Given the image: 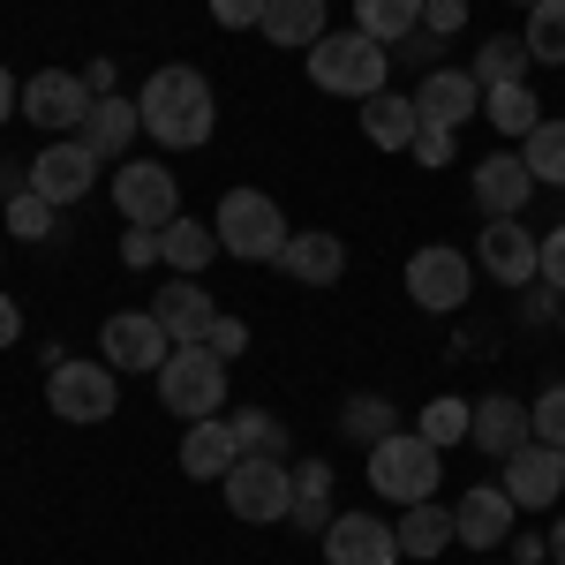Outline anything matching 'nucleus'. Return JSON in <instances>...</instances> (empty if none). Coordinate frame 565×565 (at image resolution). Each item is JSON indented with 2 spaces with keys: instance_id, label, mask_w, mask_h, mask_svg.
I'll list each match as a JSON object with an SVG mask.
<instances>
[{
  "instance_id": "nucleus-1",
  "label": "nucleus",
  "mask_w": 565,
  "mask_h": 565,
  "mask_svg": "<svg viewBox=\"0 0 565 565\" xmlns=\"http://www.w3.org/2000/svg\"><path fill=\"white\" fill-rule=\"evenodd\" d=\"M136 106H143V136L167 143V151H196V143H212V129H218V98H212V84H204V68H189V61L151 68L143 90H136Z\"/></svg>"
},
{
  "instance_id": "nucleus-2",
  "label": "nucleus",
  "mask_w": 565,
  "mask_h": 565,
  "mask_svg": "<svg viewBox=\"0 0 565 565\" xmlns=\"http://www.w3.org/2000/svg\"><path fill=\"white\" fill-rule=\"evenodd\" d=\"M309 61V84L317 90H340V98H377L392 76V45H377L370 31H324V39L302 53Z\"/></svg>"
},
{
  "instance_id": "nucleus-3",
  "label": "nucleus",
  "mask_w": 565,
  "mask_h": 565,
  "mask_svg": "<svg viewBox=\"0 0 565 565\" xmlns=\"http://www.w3.org/2000/svg\"><path fill=\"white\" fill-rule=\"evenodd\" d=\"M212 226H218V249L242 257V264H279V249L295 242L287 212H279L264 189H226L218 212H212Z\"/></svg>"
},
{
  "instance_id": "nucleus-4",
  "label": "nucleus",
  "mask_w": 565,
  "mask_h": 565,
  "mask_svg": "<svg viewBox=\"0 0 565 565\" xmlns=\"http://www.w3.org/2000/svg\"><path fill=\"white\" fill-rule=\"evenodd\" d=\"M437 482H445V452H437L423 430H392L370 445V490L392 498V505H423L437 498Z\"/></svg>"
},
{
  "instance_id": "nucleus-5",
  "label": "nucleus",
  "mask_w": 565,
  "mask_h": 565,
  "mask_svg": "<svg viewBox=\"0 0 565 565\" xmlns=\"http://www.w3.org/2000/svg\"><path fill=\"white\" fill-rule=\"evenodd\" d=\"M218 490H226V513L249 521V527H279L295 513V468L287 460H264V452H242Z\"/></svg>"
},
{
  "instance_id": "nucleus-6",
  "label": "nucleus",
  "mask_w": 565,
  "mask_h": 565,
  "mask_svg": "<svg viewBox=\"0 0 565 565\" xmlns=\"http://www.w3.org/2000/svg\"><path fill=\"white\" fill-rule=\"evenodd\" d=\"M159 407H174L181 423H204L226 407V362L212 348H174L159 370Z\"/></svg>"
},
{
  "instance_id": "nucleus-7",
  "label": "nucleus",
  "mask_w": 565,
  "mask_h": 565,
  "mask_svg": "<svg viewBox=\"0 0 565 565\" xmlns=\"http://www.w3.org/2000/svg\"><path fill=\"white\" fill-rule=\"evenodd\" d=\"M114 362H53L45 370V407L61 415V423H106L114 407H121V392H114Z\"/></svg>"
},
{
  "instance_id": "nucleus-8",
  "label": "nucleus",
  "mask_w": 565,
  "mask_h": 565,
  "mask_svg": "<svg viewBox=\"0 0 565 565\" xmlns=\"http://www.w3.org/2000/svg\"><path fill=\"white\" fill-rule=\"evenodd\" d=\"M399 287H407V302L430 309V317H452V309H468V295H476V264L460 257V249H415L407 257V271H399Z\"/></svg>"
},
{
  "instance_id": "nucleus-9",
  "label": "nucleus",
  "mask_w": 565,
  "mask_h": 565,
  "mask_svg": "<svg viewBox=\"0 0 565 565\" xmlns=\"http://www.w3.org/2000/svg\"><path fill=\"white\" fill-rule=\"evenodd\" d=\"M98 362H114L121 377H159L167 370V354H174V340H167V324L151 317V309H121V317H106L98 324Z\"/></svg>"
},
{
  "instance_id": "nucleus-10",
  "label": "nucleus",
  "mask_w": 565,
  "mask_h": 565,
  "mask_svg": "<svg viewBox=\"0 0 565 565\" xmlns=\"http://www.w3.org/2000/svg\"><path fill=\"white\" fill-rule=\"evenodd\" d=\"M114 204H121L129 226H167V218H181L174 167H159V159H121V167H114Z\"/></svg>"
},
{
  "instance_id": "nucleus-11",
  "label": "nucleus",
  "mask_w": 565,
  "mask_h": 565,
  "mask_svg": "<svg viewBox=\"0 0 565 565\" xmlns=\"http://www.w3.org/2000/svg\"><path fill=\"white\" fill-rule=\"evenodd\" d=\"M90 181H98V159H90L76 136H61V143H45L39 159H31L23 189H31V196H45V204L61 212V204H84V196H90Z\"/></svg>"
},
{
  "instance_id": "nucleus-12",
  "label": "nucleus",
  "mask_w": 565,
  "mask_h": 565,
  "mask_svg": "<svg viewBox=\"0 0 565 565\" xmlns=\"http://www.w3.org/2000/svg\"><path fill=\"white\" fill-rule=\"evenodd\" d=\"M498 468H505V498H513L521 513H551L565 498V452L558 445H535V437H527L521 452H505Z\"/></svg>"
},
{
  "instance_id": "nucleus-13",
  "label": "nucleus",
  "mask_w": 565,
  "mask_h": 565,
  "mask_svg": "<svg viewBox=\"0 0 565 565\" xmlns=\"http://www.w3.org/2000/svg\"><path fill=\"white\" fill-rule=\"evenodd\" d=\"M90 98H98V90H90L84 76H68V68H39V76L23 84V121H39V129L68 136V129H84Z\"/></svg>"
},
{
  "instance_id": "nucleus-14",
  "label": "nucleus",
  "mask_w": 565,
  "mask_h": 565,
  "mask_svg": "<svg viewBox=\"0 0 565 565\" xmlns=\"http://www.w3.org/2000/svg\"><path fill=\"white\" fill-rule=\"evenodd\" d=\"M476 264L498 279V287H535V271H543V242L527 234L521 218H490L476 242Z\"/></svg>"
},
{
  "instance_id": "nucleus-15",
  "label": "nucleus",
  "mask_w": 565,
  "mask_h": 565,
  "mask_svg": "<svg viewBox=\"0 0 565 565\" xmlns=\"http://www.w3.org/2000/svg\"><path fill=\"white\" fill-rule=\"evenodd\" d=\"M136 136H143V106L136 98H90L84 129H76V143H84L98 167H121V159H136Z\"/></svg>"
},
{
  "instance_id": "nucleus-16",
  "label": "nucleus",
  "mask_w": 565,
  "mask_h": 565,
  "mask_svg": "<svg viewBox=\"0 0 565 565\" xmlns=\"http://www.w3.org/2000/svg\"><path fill=\"white\" fill-rule=\"evenodd\" d=\"M513 521H521V505L505 498V482H476V490H460V505H452V535H460L468 551L513 543Z\"/></svg>"
},
{
  "instance_id": "nucleus-17",
  "label": "nucleus",
  "mask_w": 565,
  "mask_h": 565,
  "mask_svg": "<svg viewBox=\"0 0 565 565\" xmlns=\"http://www.w3.org/2000/svg\"><path fill=\"white\" fill-rule=\"evenodd\" d=\"M415 114H423V129H468L482 114V84L468 76V68H430L423 84H415Z\"/></svg>"
},
{
  "instance_id": "nucleus-18",
  "label": "nucleus",
  "mask_w": 565,
  "mask_h": 565,
  "mask_svg": "<svg viewBox=\"0 0 565 565\" xmlns=\"http://www.w3.org/2000/svg\"><path fill=\"white\" fill-rule=\"evenodd\" d=\"M151 317L167 324V340H174V348H204V332L218 324V302H212V287H204V279H181V271H174V279L151 295Z\"/></svg>"
},
{
  "instance_id": "nucleus-19",
  "label": "nucleus",
  "mask_w": 565,
  "mask_h": 565,
  "mask_svg": "<svg viewBox=\"0 0 565 565\" xmlns=\"http://www.w3.org/2000/svg\"><path fill=\"white\" fill-rule=\"evenodd\" d=\"M324 565H399V535L377 513H332V527H324Z\"/></svg>"
},
{
  "instance_id": "nucleus-20",
  "label": "nucleus",
  "mask_w": 565,
  "mask_h": 565,
  "mask_svg": "<svg viewBox=\"0 0 565 565\" xmlns=\"http://www.w3.org/2000/svg\"><path fill=\"white\" fill-rule=\"evenodd\" d=\"M535 196V174H527V159H521V143L505 151H490L476 167V204H482V218H521V204Z\"/></svg>"
},
{
  "instance_id": "nucleus-21",
  "label": "nucleus",
  "mask_w": 565,
  "mask_h": 565,
  "mask_svg": "<svg viewBox=\"0 0 565 565\" xmlns=\"http://www.w3.org/2000/svg\"><path fill=\"white\" fill-rule=\"evenodd\" d=\"M242 460V437H234V423L226 415H204V423H189L181 430V476L196 482H226V468Z\"/></svg>"
},
{
  "instance_id": "nucleus-22",
  "label": "nucleus",
  "mask_w": 565,
  "mask_h": 565,
  "mask_svg": "<svg viewBox=\"0 0 565 565\" xmlns=\"http://www.w3.org/2000/svg\"><path fill=\"white\" fill-rule=\"evenodd\" d=\"M279 271H287L295 287H340V271H348V242L324 234V226H309V234H295V242L279 249Z\"/></svg>"
},
{
  "instance_id": "nucleus-23",
  "label": "nucleus",
  "mask_w": 565,
  "mask_h": 565,
  "mask_svg": "<svg viewBox=\"0 0 565 565\" xmlns=\"http://www.w3.org/2000/svg\"><path fill=\"white\" fill-rule=\"evenodd\" d=\"M527 437H535V430H527V407H521V399H505V392L476 399V423H468V445H476V452L505 460V452H521Z\"/></svg>"
},
{
  "instance_id": "nucleus-24",
  "label": "nucleus",
  "mask_w": 565,
  "mask_h": 565,
  "mask_svg": "<svg viewBox=\"0 0 565 565\" xmlns=\"http://www.w3.org/2000/svg\"><path fill=\"white\" fill-rule=\"evenodd\" d=\"M212 257H226V249H218V226H204V218H167V226H159V264H167V271L204 279Z\"/></svg>"
},
{
  "instance_id": "nucleus-25",
  "label": "nucleus",
  "mask_w": 565,
  "mask_h": 565,
  "mask_svg": "<svg viewBox=\"0 0 565 565\" xmlns=\"http://www.w3.org/2000/svg\"><path fill=\"white\" fill-rule=\"evenodd\" d=\"M264 45H295V53H309V45L332 31V15H324V0H264Z\"/></svg>"
},
{
  "instance_id": "nucleus-26",
  "label": "nucleus",
  "mask_w": 565,
  "mask_h": 565,
  "mask_svg": "<svg viewBox=\"0 0 565 565\" xmlns=\"http://www.w3.org/2000/svg\"><path fill=\"white\" fill-rule=\"evenodd\" d=\"M362 136H370L377 151H407V143L423 136V114H415V98H399V90H377V98H362Z\"/></svg>"
},
{
  "instance_id": "nucleus-27",
  "label": "nucleus",
  "mask_w": 565,
  "mask_h": 565,
  "mask_svg": "<svg viewBox=\"0 0 565 565\" xmlns=\"http://www.w3.org/2000/svg\"><path fill=\"white\" fill-rule=\"evenodd\" d=\"M392 535H399V558H445V543H460V535H452V513H445L437 498H423V505H399Z\"/></svg>"
},
{
  "instance_id": "nucleus-28",
  "label": "nucleus",
  "mask_w": 565,
  "mask_h": 565,
  "mask_svg": "<svg viewBox=\"0 0 565 565\" xmlns=\"http://www.w3.org/2000/svg\"><path fill=\"white\" fill-rule=\"evenodd\" d=\"M482 121H490L498 136H513V143H521V136L543 121V98H535L527 84H490V90H482Z\"/></svg>"
},
{
  "instance_id": "nucleus-29",
  "label": "nucleus",
  "mask_w": 565,
  "mask_h": 565,
  "mask_svg": "<svg viewBox=\"0 0 565 565\" xmlns=\"http://www.w3.org/2000/svg\"><path fill=\"white\" fill-rule=\"evenodd\" d=\"M430 0H354V31H370L377 45H399L407 31H423Z\"/></svg>"
},
{
  "instance_id": "nucleus-30",
  "label": "nucleus",
  "mask_w": 565,
  "mask_h": 565,
  "mask_svg": "<svg viewBox=\"0 0 565 565\" xmlns=\"http://www.w3.org/2000/svg\"><path fill=\"white\" fill-rule=\"evenodd\" d=\"M295 527H332V468L324 460H295V513H287Z\"/></svg>"
},
{
  "instance_id": "nucleus-31",
  "label": "nucleus",
  "mask_w": 565,
  "mask_h": 565,
  "mask_svg": "<svg viewBox=\"0 0 565 565\" xmlns=\"http://www.w3.org/2000/svg\"><path fill=\"white\" fill-rule=\"evenodd\" d=\"M521 159H527V174H535V189H565V121H535V129L521 136Z\"/></svg>"
},
{
  "instance_id": "nucleus-32",
  "label": "nucleus",
  "mask_w": 565,
  "mask_h": 565,
  "mask_svg": "<svg viewBox=\"0 0 565 565\" xmlns=\"http://www.w3.org/2000/svg\"><path fill=\"white\" fill-rule=\"evenodd\" d=\"M527 68H535V53H527L521 39H490V45H476V61H468V76H476L482 90L490 84H527Z\"/></svg>"
},
{
  "instance_id": "nucleus-33",
  "label": "nucleus",
  "mask_w": 565,
  "mask_h": 565,
  "mask_svg": "<svg viewBox=\"0 0 565 565\" xmlns=\"http://www.w3.org/2000/svg\"><path fill=\"white\" fill-rule=\"evenodd\" d=\"M521 45L535 53V61L565 68V0H535V8H527V31H521Z\"/></svg>"
},
{
  "instance_id": "nucleus-34",
  "label": "nucleus",
  "mask_w": 565,
  "mask_h": 565,
  "mask_svg": "<svg viewBox=\"0 0 565 565\" xmlns=\"http://www.w3.org/2000/svg\"><path fill=\"white\" fill-rule=\"evenodd\" d=\"M468 423H476V399H452V392H437L430 407L415 415V430L430 437L437 452H445V445H460V437H468Z\"/></svg>"
},
{
  "instance_id": "nucleus-35",
  "label": "nucleus",
  "mask_w": 565,
  "mask_h": 565,
  "mask_svg": "<svg viewBox=\"0 0 565 565\" xmlns=\"http://www.w3.org/2000/svg\"><path fill=\"white\" fill-rule=\"evenodd\" d=\"M340 430H348L354 445H377V437H392V399H385V392H354L348 407H340Z\"/></svg>"
},
{
  "instance_id": "nucleus-36",
  "label": "nucleus",
  "mask_w": 565,
  "mask_h": 565,
  "mask_svg": "<svg viewBox=\"0 0 565 565\" xmlns=\"http://www.w3.org/2000/svg\"><path fill=\"white\" fill-rule=\"evenodd\" d=\"M234 437H242V452H264V460H287V430L264 415V407H242V415H226Z\"/></svg>"
},
{
  "instance_id": "nucleus-37",
  "label": "nucleus",
  "mask_w": 565,
  "mask_h": 565,
  "mask_svg": "<svg viewBox=\"0 0 565 565\" xmlns=\"http://www.w3.org/2000/svg\"><path fill=\"white\" fill-rule=\"evenodd\" d=\"M8 226H15L23 242H45V234H53V204L31 196V189H15V196H8Z\"/></svg>"
},
{
  "instance_id": "nucleus-38",
  "label": "nucleus",
  "mask_w": 565,
  "mask_h": 565,
  "mask_svg": "<svg viewBox=\"0 0 565 565\" xmlns=\"http://www.w3.org/2000/svg\"><path fill=\"white\" fill-rule=\"evenodd\" d=\"M527 430H535V445H558L565 452V385H551L535 407H527Z\"/></svg>"
},
{
  "instance_id": "nucleus-39",
  "label": "nucleus",
  "mask_w": 565,
  "mask_h": 565,
  "mask_svg": "<svg viewBox=\"0 0 565 565\" xmlns=\"http://www.w3.org/2000/svg\"><path fill=\"white\" fill-rule=\"evenodd\" d=\"M204 348H212L218 362H234V354H249V324H242V317H218L212 332H204Z\"/></svg>"
},
{
  "instance_id": "nucleus-40",
  "label": "nucleus",
  "mask_w": 565,
  "mask_h": 565,
  "mask_svg": "<svg viewBox=\"0 0 565 565\" xmlns=\"http://www.w3.org/2000/svg\"><path fill=\"white\" fill-rule=\"evenodd\" d=\"M212 23H218V31H257L264 0H212Z\"/></svg>"
},
{
  "instance_id": "nucleus-41",
  "label": "nucleus",
  "mask_w": 565,
  "mask_h": 565,
  "mask_svg": "<svg viewBox=\"0 0 565 565\" xmlns=\"http://www.w3.org/2000/svg\"><path fill=\"white\" fill-rule=\"evenodd\" d=\"M437 45H445V39H437V31H407V39L392 45V61H415V68L430 76V68H437Z\"/></svg>"
},
{
  "instance_id": "nucleus-42",
  "label": "nucleus",
  "mask_w": 565,
  "mask_h": 565,
  "mask_svg": "<svg viewBox=\"0 0 565 565\" xmlns=\"http://www.w3.org/2000/svg\"><path fill=\"white\" fill-rule=\"evenodd\" d=\"M407 151H415V167H452V129H423Z\"/></svg>"
},
{
  "instance_id": "nucleus-43",
  "label": "nucleus",
  "mask_w": 565,
  "mask_h": 565,
  "mask_svg": "<svg viewBox=\"0 0 565 565\" xmlns=\"http://www.w3.org/2000/svg\"><path fill=\"white\" fill-rule=\"evenodd\" d=\"M121 264H136V271L159 264V226H129V234H121Z\"/></svg>"
},
{
  "instance_id": "nucleus-44",
  "label": "nucleus",
  "mask_w": 565,
  "mask_h": 565,
  "mask_svg": "<svg viewBox=\"0 0 565 565\" xmlns=\"http://www.w3.org/2000/svg\"><path fill=\"white\" fill-rule=\"evenodd\" d=\"M460 23H468V0H430L423 8V31H437V39H452Z\"/></svg>"
},
{
  "instance_id": "nucleus-45",
  "label": "nucleus",
  "mask_w": 565,
  "mask_h": 565,
  "mask_svg": "<svg viewBox=\"0 0 565 565\" xmlns=\"http://www.w3.org/2000/svg\"><path fill=\"white\" fill-rule=\"evenodd\" d=\"M535 279L565 295V226H551V234H543V271H535Z\"/></svg>"
},
{
  "instance_id": "nucleus-46",
  "label": "nucleus",
  "mask_w": 565,
  "mask_h": 565,
  "mask_svg": "<svg viewBox=\"0 0 565 565\" xmlns=\"http://www.w3.org/2000/svg\"><path fill=\"white\" fill-rule=\"evenodd\" d=\"M23 340V309H15V295L0 287V348H15Z\"/></svg>"
},
{
  "instance_id": "nucleus-47",
  "label": "nucleus",
  "mask_w": 565,
  "mask_h": 565,
  "mask_svg": "<svg viewBox=\"0 0 565 565\" xmlns=\"http://www.w3.org/2000/svg\"><path fill=\"white\" fill-rule=\"evenodd\" d=\"M15 106H23V90H15V76H8V68H0V121H8V114H15Z\"/></svg>"
},
{
  "instance_id": "nucleus-48",
  "label": "nucleus",
  "mask_w": 565,
  "mask_h": 565,
  "mask_svg": "<svg viewBox=\"0 0 565 565\" xmlns=\"http://www.w3.org/2000/svg\"><path fill=\"white\" fill-rule=\"evenodd\" d=\"M551 565H565V521L551 527Z\"/></svg>"
},
{
  "instance_id": "nucleus-49",
  "label": "nucleus",
  "mask_w": 565,
  "mask_h": 565,
  "mask_svg": "<svg viewBox=\"0 0 565 565\" xmlns=\"http://www.w3.org/2000/svg\"><path fill=\"white\" fill-rule=\"evenodd\" d=\"M558 332H565V302H558Z\"/></svg>"
},
{
  "instance_id": "nucleus-50",
  "label": "nucleus",
  "mask_w": 565,
  "mask_h": 565,
  "mask_svg": "<svg viewBox=\"0 0 565 565\" xmlns=\"http://www.w3.org/2000/svg\"><path fill=\"white\" fill-rule=\"evenodd\" d=\"M513 8H535V0H513Z\"/></svg>"
},
{
  "instance_id": "nucleus-51",
  "label": "nucleus",
  "mask_w": 565,
  "mask_h": 565,
  "mask_svg": "<svg viewBox=\"0 0 565 565\" xmlns=\"http://www.w3.org/2000/svg\"><path fill=\"white\" fill-rule=\"evenodd\" d=\"M0 257H8V249H0Z\"/></svg>"
}]
</instances>
